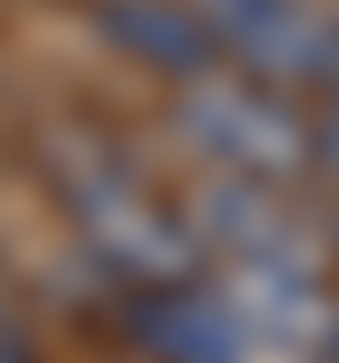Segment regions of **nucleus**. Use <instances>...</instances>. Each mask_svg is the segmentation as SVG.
<instances>
[{"label":"nucleus","mask_w":339,"mask_h":363,"mask_svg":"<svg viewBox=\"0 0 339 363\" xmlns=\"http://www.w3.org/2000/svg\"><path fill=\"white\" fill-rule=\"evenodd\" d=\"M65 210L89 242V267L113 274L121 291H145V283H186L202 259L194 226L170 218V210L145 194L138 178H121L113 162H65Z\"/></svg>","instance_id":"2"},{"label":"nucleus","mask_w":339,"mask_h":363,"mask_svg":"<svg viewBox=\"0 0 339 363\" xmlns=\"http://www.w3.org/2000/svg\"><path fill=\"white\" fill-rule=\"evenodd\" d=\"M194 242L210 250H226V259H291V267H315L307 250H299V226H291V210L267 194L259 178H226L218 169V186L194 202Z\"/></svg>","instance_id":"6"},{"label":"nucleus","mask_w":339,"mask_h":363,"mask_svg":"<svg viewBox=\"0 0 339 363\" xmlns=\"http://www.w3.org/2000/svg\"><path fill=\"white\" fill-rule=\"evenodd\" d=\"M178 130L202 162H218L226 178H259V186L299 178L315 162V121L291 105V89H267V81L218 73V65L178 89Z\"/></svg>","instance_id":"1"},{"label":"nucleus","mask_w":339,"mask_h":363,"mask_svg":"<svg viewBox=\"0 0 339 363\" xmlns=\"http://www.w3.org/2000/svg\"><path fill=\"white\" fill-rule=\"evenodd\" d=\"M89 25H97V40L113 57H130L138 73L170 81V89H186V81H202L210 65H226V49L210 40V25L186 0H97Z\"/></svg>","instance_id":"4"},{"label":"nucleus","mask_w":339,"mask_h":363,"mask_svg":"<svg viewBox=\"0 0 339 363\" xmlns=\"http://www.w3.org/2000/svg\"><path fill=\"white\" fill-rule=\"evenodd\" d=\"M315 162H323L331 178H339V105H331L323 121H315Z\"/></svg>","instance_id":"8"},{"label":"nucleus","mask_w":339,"mask_h":363,"mask_svg":"<svg viewBox=\"0 0 339 363\" xmlns=\"http://www.w3.org/2000/svg\"><path fill=\"white\" fill-rule=\"evenodd\" d=\"M323 97H331V105H339V57H331V73H323Z\"/></svg>","instance_id":"9"},{"label":"nucleus","mask_w":339,"mask_h":363,"mask_svg":"<svg viewBox=\"0 0 339 363\" xmlns=\"http://www.w3.org/2000/svg\"><path fill=\"white\" fill-rule=\"evenodd\" d=\"M186 9H194L202 25H210V40H218L226 57H243L250 40H259V33L274 25V16L291 9V0H186Z\"/></svg>","instance_id":"7"},{"label":"nucleus","mask_w":339,"mask_h":363,"mask_svg":"<svg viewBox=\"0 0 339 363\" xmlns=\"http://www.w3.org/2000/svg\"><path fill=\"white\" fill-rule=\"evenodd\" d=\"M226 307L243 315L250 339H274V347H323V331L339 323L331 298L315 291V267H291V259H235L226 267Z\"/></svg>","instance_id":"5"},{"label":"nucleus","mask_w":339,"mask_h":363,"mask_svg":"<svg viewBox=\"0 0 339 363\" xmlns=\"http://www.w3.org/2000/svg\"><path fill=\"white\" fill-rule=\"evenodd\" d=\"M130 347L145 363H243L250 355V331L243 315L226 307V291L210 283H145L130 291Z\"/></svg>","instance_id":"3"}]
</instances>
